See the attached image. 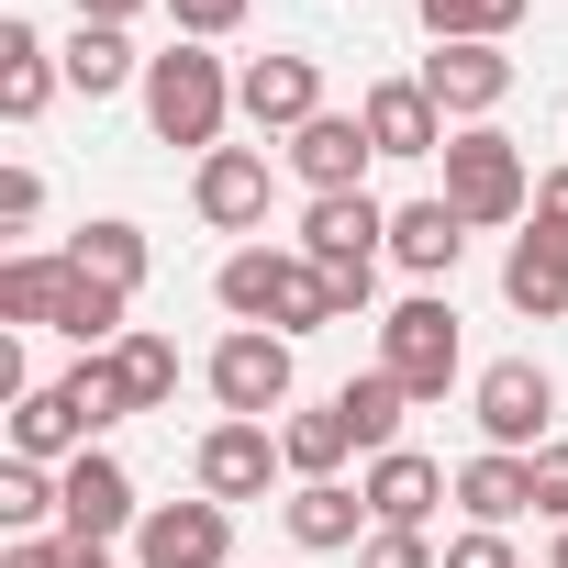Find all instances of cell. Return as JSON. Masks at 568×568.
<instances>
[{
	"instance_id": "obj_1",
	"label": "cell",
	"mask_w": 568,
	"mask_h": 568,
	"mask_svg": "<svg viewBox=\"0 0 568 568\" xmlns=\"http://www.w3.org/2000/svg\"><path fill=\"white\" fill-rule=\"evenodd\" d=\"M212 291H223V313L256 324V335H324V324H335V278H324L302 245H234Z\"/></svg>"
},
{
	"instance_id": "obj_2",
	"label": "cell",
	"mask_w": 568,
	"mask_h": 568,
	"mask_svg": "<svg viewBox=\"0 0 568 568\" xmlns=\"http://www.w3.org/2000/svg\"><path fill=\"white\" fill-rule=\"evenodd\" d=\"M145 123H156V145L212 156L223 123H234V79H223V57H201L190 34H179L168 57H145Z\"/></svg>"
},
{
	"instance_id": "obj_3",
	"label": "cell",
	"mask_w": 568,
	"mask_h": 568,
	"mask_svg": "<svg viewBox=\"0 0 568 568\" xmlns=\"http://www.w3.org/2000/svg\"><path fill=\"white\" fill-rule=\"evenodd\" d=\"M468 234L479 223H524L535 212V179H524V145L501 134V123H468V134H446V190H435Z\"/></svg>"
},
{
	"instance_id": "obj_4",
	"label": "cell",
	"mask_w": 568,
	"mask_h": 568,
	"mask_svg": "<svg viewBox=\"0 0 568 568\" xmlns=\"http://www.w3.org/2000/svg\"><path fill=\"white\" fill-rule=\"evenodd\" d=\"M101 424H123V402H112V379H101V357H90V368H68L57 390H23V402H12V457H34V468L90 457Z\"/></svg>"
},
{
	"instance_id": "obj_5",
	"label": "cell",
	"mask_w": 568,
	"mask_h": 568,
	"mask_svg": "<svg viewBox=\"0 0 568 568\" xmlns=\"http://www.w3.org/2000/svg\"><path fill=\"white\" fill-rule=\"evenodd\" d=\"M379 368H390L413 402H446V390H457V368H468V346H457V313H446L435 291H413L402 313H379Z\"/></svg>"
},
{
	"instance_id": "obj_6",
	"label": "cell",
	"mask_w": 568,
	"mask_h": 568,
	"mask_svg": "<svg viewBox=\"0 0 568 568\" xmlns=\"http://www.w3.org/2000/svg\"><path fill=\"white\" fill-rule=\"evenodd\" d=\"M468 413H479V435H490L501 457H535V446H546V424H557V379H546L535 357H501V368H479Z\"/></svg>"
},
{
	"instance_id": "obj_7",
	"label": "cell",
	"mask_w": 568,
	"mask_h": 568,
	"mask_svg": "<svg viewBox=\"0 0 568 568\" xmlns=\"http://www.w3.org/2000/svg\"><path fill=\"white\" fill-rule=\"evenodd\" d=\"M145 524V501H134V479H123V457H68L57 468V535H79V546H112V535H134Z\"/></svg>"
},
{
	"instance_id": "obj_8",
	"label": "cell",
	"mask_w": 568,
	"mask_h": 568,
	"mask_svg": "<svg viewBox=\"0 0 568 568\" xmlns=\"http://www.w3.org/2000/svg\"><path fill=\"white\" fill-rule=\"evenodd\" d=\"M212 402H223L234 424H267L278 402H291V335H256V324H234V335L212 346Z\"/></svg>"
},
{
	"instance_id": "obj_9",
	"label": "cell",
	"mask_w": 568,
	"mask_h": 568,
	"mask_svg": "<svg viewBox=\"0 0 568 568\" xmlns=\"http://www.w3.org/2000/svg\"><path fill=\"white\" fill-rule=\"evenodd\" d=\"M278 468H291V457H278V424H234V413H223V424L190 446V479H201V501H223V513L256 501Z\"/></svg>"
},
{
	"instance_id": "obj_10",
	"label": "cell",
	"mask_w": 568,
	"mask_h": 568,
	"mask_svg": "<svg viewBox=\"0 0 568 568\" xmlns=\"http://www.w3.org/2000/svg\"><path fill=\"white\" fill-rule=\"evenodd\" d=\"M302 256H313L324 278H357V267H379V256H390V212H379L368 190H335V201H313V212H302Z\"/></svg>"
},
{
	"instance_id": "obj_11",
	"label": "cell",
	"mask_w": 568,
	"mask_h": 568,
	"mask_svg": "<svg viewBox=\"0 0 568 568\" xmlns=\"http://www.w3.org/2000/svg\"><path fill=\"white\" fill-rule=\"evenodd\" d=\"M223 557H234V513L223 501H145L134 568H223Z\"/></svg>"
},
{
	"instance_id": "obj_12",
	"label": "cell",
	"mask_w": 568,
	"mask_h": 568,
	"mask_svg": "<svg viewBox=\"0 0 568 568\" xmlns=\"http://www.w3.org/2000/svg\"><path fill=\"white\" fill-rule=\"evenodd\" d=\"M234 112H245L256 134H302V123L324 112V68H313V57H245Z\"/></svg>"
},
{
	"instance_id": "obj_13",
	"label": "cell",
	"mask_w": 568,
	"mask_h": 568,
	"mask_svg": "<svg viewBox=\"0 0 568 568\" xmlns=\"http://www.w3.org/2000/svg\"><path fill=\"white\" fill-rule=\"evenodd\" d=\"M424 90H435L446 123H490V112L513 101V57H501V45H435V57H424Z\"/></svg>"
},
{
	"instance_id": "obj_14",
	"label": "cell",
	"mask_w": 568,
	"mask_h": 568,
	"mask_svg": "<svg viewBox=\"0 0 568 568\" xmlns=\"http://www.w3.org/2000/svg\"><path fill=\"white\" fill-rule=\"evenodd\" d=\"M501 302H513L524 324H568V234H557V223H524V234H513Z\"/></svg>"
},
{
	"instance_id": "obj_15",
	"label": "cell",
	"mask_w": 568,
	"mask_h": 568,
	"mask_svg": "<svg viewBox=\"0 0 568 568\" xmlns=\"http://www.w3.org/2000/svg\"><path fill=\"white\" fill-rule=\"evenodd\" d=\"M368 156H379V145H368V123H357V112H313V123L291 134V179H302L313 201L357 190V179H368Z\"/></svg>"
},
{
	"instance_id": "obj_16",
	"label": "cell",
	"mask_w": 568,
	"mask_h": 568,
	"mask_svg": "<svg viewBox=\"0 0 568 568\" xmlns=\"http://www.w3.org/2000/svg\"><path fill=\"white\" fill-rule=\"evenodd\" d=\"M190 201H201L212 234H256V223H267V156H256V145H212L201 179H190Z\"/></svg>"
},
{
	"instance_id": "obj_17",
	"label": "cell",
	"mask_w": 568,
	"mask_h": 568,
	"mask_svg": "<svg viewBox=\"0 0 568 568\" xmlns=\"http://www.w3.org/2000/svg\"><path fill=\"white\" fill-rule=\"evenodd\" d=\"M278 524H291L302 557H335V546H368V535H379V524H368V490H346V479H302L291 501H278Z\"/></svg>"
},
{
	"instance_id": "obj_18",
	"label": "cell",
	"mask_w": 568,
	"mask_h": 568,
	"mask_svg": "<svg viewBox=\"0 0 568 568\" xmlns=\"http://www.w3.org/2000/svg\"><path fill=\"white\" fill-rule=\"evenodd\" d=\"M357 123H368L379 156H446V112H435L424 79H379V90L357 101Z\"/></svg>"
},
{
	"instance_id": "obj_19",
	"label": "cell",
	"mask_w": 568,
	"mask_h": 568,
	"mask_svg": "<svg viewBox=\"0 0 568 568\" xmlns=\"http://www.w3.org/2000/svg\"><path fill=\"white\" fill-rule=\"evenodd\" d=\"M357 490H368V524H402V535H424V524H435V501H446L457 479H446L435 457L390 446V457H368V479H357Z\"/></svg>"
},
{
	"instance_id": "obj_20",
	"label": "cell",
	"mask_w": 568,
	"mask_h": 568,
	"mask_svg": "<svg viewBox=\"0 0 568 568\" xmlns=\"http://www.w3.org/2000/svg\"><path fill=\"white\" fill-rule=\"evenodd\" d=\"M457 501H468V524L513 535V524L535 513V457H501V446H479V457L457 468Z\"/></svg>"
},
{
	"instance_id": "obj_21",
	"label": "cell",
	"mask_w": 568,
	"mask_h": 568,
	"mask_svg": "<svg viewBox=\"0 0 568 568\" xmlns=\"http://www.w3.org/2000/svg\"><path fill=\"white\" fill-rule=\"evenodd\" d=\"M390 256H402L413 278H457V256H468V223H457L446 201H402V212H390Z\"/></svg>"
},
{
	"instance_id": "obj_22",
	"label": "cell",
	"mask_w": 568,
	"mask_h": 568,
	"mask_svg": "<svg viewBox=\"0 0 568 568\" xmlns=\"http://www.w3.org/2000/svg\"><path fill=\"white\" fill-rule=\"evenodd\" d=\"M101 379H112V402H123V413H156V402L179 390V346L134 324V335H123V346L101 357Z\"/></svg>"
},
{
	"instance_id": "obj_23",
	"label": "cell",
	"mask_w": 568,
	"mask_h": 568,
	"mask_svg": "<svg viewBox=\"0 0 568 568\" xmlns=\"http://www.w3.org/2000/svg\"><path fill=\"white\" fill-rule=\"evenodd\" d=\"M57 57H45V34L34 23H0V112H12V123H34L45 101H57Z\"/></svg>"
},
{
	"instance_id": "obj_24",
	"label": "cell",
	"mask_w": 568,
	"mask_h": 568,
	"mask_svg": "<svg viewBox=\"0 0 568 568\" xmlns=\"http://www.w3.org/2000/svg\"><path fill=\"white\" fill-rule=\"evenodd\" d=\"M57 68H68V90H79V101H112V90H123V79H145V57H134V45H123V23H79V34H68V57H57Z\"/></svg>"
},
{
	"instance_id": "obj_25",
	"label": "cell",
	"mask_w": 568,
	"mask_h": 568,
	"mask_svg": "<svg viewBox=\"0 0 568 568\" xmlns=\"http://www.w3.org/2000/svg\"><path fill=\"white\" fill-rule=\"evenodd\" d=\"M335 413H346L357 457H390V446H402V413H413V390H402L390 368H368V379H346V390H335Z\"/></svg>"
},
{
	"instance_id": "obj_26",
	"label": "cell",
	"mask_w": 568,
	"mask_h": 568,
	"mask_svg": "<svg viewBox=\"0 0 568 568\" xmlns=\"http://www.w3.org/2000/svg\"><path fill=\"white\" fill-rule=\"evenodd\" d=\"M68 267L112 278V291L134 302V291H145V223H112V212H101V223H79V234H68Z\"/></svg>"
},
{
	"instance_id": "obj_27",
	"label": "cell",
	"mask_w": 568,
	"mask_h": 568,
	"mask_svg": "<svg viewBox=\"0 0 568 568\" xmlns=\"http://www.w3.org/2000/svg\"><path fill=\"white\" fill-rule=\"evenodd\" d=\"M57 335H68V346H101V357H112V346L134 335V324H123V291H112V278H90V267H68V302H57Z\"/></svg>"
},
{
	"instance_id": "obj_28",
	"label": "cell",
	"mask_w": 568,
	"mask_h": 568,
	"mask_svg": "<svg viewBox=\"0 0 568 568\" xmlns=\"http://www.w3.org/2000/svg\"><path fill=\"white\" fill-rule=\"evenodd\" d=\"M278 457H291V479H335V468L357 457V435H346V413L324 402V413H291V424H278Z\"/></svg>"
},
{
	"instance_id": "obj_29",
	"label": "cell",
	"mask_w": 568,
	"mask_h": 568,
	"mask_svg": "<svg viewBox=\"0 0 568 568\" xmlns=\"http://www.w3.org/2000/svg\"><path fill=\"white\" fill-rule=\"evenodd\" d=\"M68 302V256H12L0 267V324H57Z\"/></svg>"
},
{
	"instance_id": "obj_30",
	"label": "cell",
	"mask_w": 568,
	"mask_h": 568,
	"mask_svg": "<svg viewBox=\"0 0 568 568\" xmlns=\"http://www.w3.org/2000/svg\"><path fill=\"white\" fill-rule=\"evenodd\" d=\"M413 12H424L435 45H501L524 23V0H413Z\"/></svg>"
},
{
	"instance_id": "obj_31",
	"label": "cell",
	"mask_w": 568,
	"mask_h": 568,
	"mask_svg": "<svg viewBox=\"0 0 568 568\" xmlns=\"http://www.w3.org/2000/svg\"><path fill=\"white\" fill-rule=\"evenodd\" d=\"M57 513V479L34 468V457H12V468H0V524H12V535H34Z\"/></svg>"
},
{
	"instance_id": "obj_32",
	"label": "cell",
	"mask_w": 568,
	"mask_h": 568,
	"mask_svg": "<svg viewBox=\"0 0 568 568\" xmlns=\"http://www.w3.org/2000/svg\"><path fill=\"white\" fill-rule=\"evenodd\" d=\"M0 568H112V546H79V535H12Z\"/></svg>"
},
{
	"instance_id": "obj_33",
	"label": "cell",
	"mask_w": 568,
	"mask_h": 568,
	"mask_svg": "<svg viewBox=\"0 0 568 568\" xmlns=\"http://www.w3.org/2000/svg\"><path fill=\"white\" fill-rule=\"evenodd\" d=\"M357 568H446V557H435L424 535H402V524H379V535L357 546Z\"/></svg>"
},
{
	"instance_id": "obj_34",
	"label": "cell",
	"mask_w": 568,
	"mask_h": 568,
	"mask_svg": "<svg viewBox=\"0 0 568 568\" xmlns=\"http://www.w3.org/2000/svg\"><path fill=\"white\" fill-rule=\"evenodd\" d=\"M168 23H179L190 45H212V34H234V23H245V0H168Z\"/></svg>"
},
{
	"instance_id": "obj_35",
	"label": "cell",
	"mask_w": 568,
	"mask_h": 568,
	"mask_svg": "<svg viewBox=\"0 0 568 568\" xmlns=\"http://www.w3.org/2000/svg\"><path fill=\"white\" fill-rule=\"evenodd\" d=\"M535 513L568 524V446H535Z\"/></svg>"
},
{
	"instance_id": "obj_36",
	"label": "cell",
	"mask_w": 568,
	"mask_h": 568,
	"mask_svg": "<svg viewBox=\"0 0 568 568\" xmlns=\"http://www.w3.org/2000/svg\"><path fill=\"white\" fill-rule=\"evenodd\" d=\"M34 212H45V179H34V168H0V223H12V234H23Z\"/></svg>"
},
{
	"instance_id": "obj_37",
	"label": "cell",
	"mask_w": 568,
	"mask_h": 568,
	"mask_svg": "<svg viewBox=\"0 0 568 568\" xmlns=\"http://www.w3.org/2000/svg\"><path fill=\"white\" fill-rule=\"evenodd\" d=\"M446 568H513V535H490V524H468V535L446 546Z\"/></svg>"
},
{
	"instance_id": "obj_38",
	"label": "cell",
	"mask_w": 568,
	"mask_h": 568,
	"mask_svg": "<svg viewBox=\"0 0 568 568\" xmlns=\"http://www.w3.org/2000/svg\"><path fill=\"white\" fill-rule=\"evenodd\" d=\"M524 223H557V234H568V168H546V179H535V212H524Z\"/></svg>"
},
{
	"instance_id": "obj_39",
	"label": "cell",
	"mask_w": 568,
	"mask_h": 568,
	"mask_svg": "<svg viewBox=\"0 0 568 568\" xmlns=\"http://www.w3.org/2000/svg\"><path fill=\"white\" fill-rule=\"evenodd\" d=\"M145 0H79V23H134Z\"/></svg>"
},
{
	"instance_id": "obj_40",
	"label": "cell",
	"mask_w": 568,
	"mask_h": 568,
	"mask_svg": "<svg viewBox=\"0 0 568 568\" xmlns=\"http://www.w3.org/2000/svg\"><path fill=\"white\" fill-rule=\"evenodd\" d=\"M546 568H568V524H557V557H546Z\"/></svg>"
}]
</instances>
